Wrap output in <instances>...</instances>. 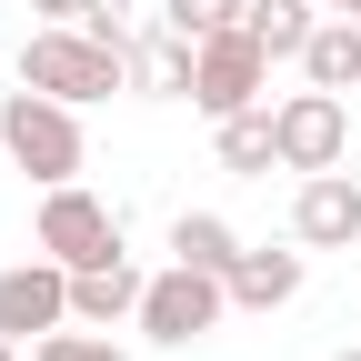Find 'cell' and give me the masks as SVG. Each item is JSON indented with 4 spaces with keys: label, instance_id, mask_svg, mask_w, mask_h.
<instances>
[{
    "label": "cell",
    "instance_id": "cell-1",
    "mask_svg": "<svg viewBox=\"0 0 361 361\" xmlns=\"http://www.w3.org/2000/svg\"><path fill=\"white\" fill-rule=\"evenodd\" d=\"M20 80L51 90V101H111L130 90V30H101V20H40L20 40Z\"/></svg>",
    "mask_w": 361,
    "mask_h": 361
},
{
    "label": "cell",
    "instance_id": "cell-2",
    "mask_svg": "<svg viewBox=\"0 0 361 361\" xmlns=\"http://www.w3.org/2000/svg\"><path fill=\"white\" fill-rule=\"evenodd\" d=\"M0 151H11V171H30L40 191H61V180H80L90 141H80V101H51V90H0Z\"/></svg>",
    "mask_w": 361,
    "mask_h": 361
},
{
    "label": "cell",
    "instance_id": "cell-3",
    "mask_svg": "<svg viewBox=\"0 0 361 361\" xmlns=\"http://www.w3.org/2000/svg\"><path fill=\"white\" fill-rule=\"evenodd\" d=\"M221 311H231V281L201 271V261H171V271H151V291H141V331L180 351V341L221 331Z\"/></svg>",
    "mask_w": 361,
    "mask_h": 361
},
{
    "label": "cell",
    "instance_id": "cell-4",
    "mask_svg": "<svg viewBox=\"0 0 361 361\" xmlns=\"http://www.w3.org/2000/svg\"><path fill=\"white\" fill-rule=\"evenodd\" d=\"M30 251H51V261H111L121 251V211L101 191H80V180H61V191H40V221H30Z\"/></svg>",
    "mask_w": 361,
    "mask_h": 361
},
{
    "label": "cell",
    "instance_id": "cell-5",
    "mask_svg": "<svg viewBox=\"0 0 361 361\" xmlns=\"http://www.w3.org/2000/svg\"><path fill=\"white\" fill-rule=\"evenodd\" d=\"M271 101V51L231 20V30H211L201 40V80H191V111H211V121H231V111H261Z\"/></svg>",
    "mask_w": 361,
    "mask_h": 361
},
{
    "label": "cell",
    "instance_id": "cell-6",
    "mask_svg": "<svg viewBox=\"0 0 361 361\" xmlns=\"http://www.w3.org/2000/svg\"><path fill=\"white\" fill-rule=\"evenodd\" d=\"M271 130H281V171H341V151H351V101L301 80L291 101H271Z\"/></svg>",
    "mask_w": 361,
    "mask_h": 361
},
{
    "label": "cell",
    "instance_id": "cell-7",
    "mask_svg": "<svg viewBox=\"0 0 361 361\" xmlns=\"http://www.w3.org/2000/svg\"><path fill=\"white\" fill-rule=\"evenodd\" d=\"M71 322V261H11L0 271V331L11 341H40V331H61Z\"/></svg>",
    "mask_w": 361,
    "mask_h": 361
},
{
    "label": "cell",
    "instance_id": "cell-8",
    "mask_svg": "<svg viewBox=\"0 0 361 361\" xmlns=\"http://www.w3.org/2000/svg\"><path fill=\"white\" fill-rule=\"evenodd\" d=\"M291 241H301V251H351V241H361V180H351V171H301Z\"/></svg>",
    "mask_w": 361,
    "mask_h": 361
},
{
    "label": "cell",
    "instance_id": "cell-9",
    "mask_svg": "<svg viewBox=\"0 0 361 361\" xmlns=\"http://www.w3.org/2000/svg\"><path fill=\"white\" fill-rule=\"evenodd\" d=\"M141 291H151V271H130V251H111V261H80V271H71V322H90V331L141 322Z\"/></svg>",
    "mask_w": 361,
    "mask_h": 361
},
{
    "label": "cell",
    "instance_id": "cell-10",
    "mask_svg": "<svg viewBox=\"0 0 361 361\" xmlns=\"http://www.w3.org/2000/svg\"><path fill=\"white\" fill-rule=\"evenodd\" d=\"M191 80H201V40H180V30H141L130 40V90H151V101H191Z\"/></svg>",
    "mask_w": 361,
    "mask_h": 361
},
{
    "label": "cell",
    "instance_id": "cell-11",
    "mask_svg": "<svg viewBox=\"0 0 361 361\" xmlns=\"http://www.w3.org/2000/svg\"><path fill=\"white\" fill-rule=\"evenodd\" d=\"M301 80L311 90H361V20L351 11H322V30L301 51Z\"/></svg>",
    "mask_w": 361,
    "mask_h": 361
},
{
    "label": "cell",
    "instance_id": "cell-12",
    "mask_svg": "<svg viewBox=\"0 0 361 361\" xmlns=\"http://www.w3.org/2000/svg\"><path fill=\"white\" fill-rule=\"evenodd\" d=\"M301 301V251H241L231 261V311H281Z\"/></svg>",
    "mask_w": 361,
    "mask_h": 361
},
{
    "label": "cell",
    "instance_id": "cell-13",
    "mask_svg": "<svg viewBox=\"0 0 361 361\" xmlns=\"http://www.w3.org/2000/svg\"><path fill=\"white\" fill-rule=\"evenodd\" d=\"M211 141H221V171H241V180L281 171V130H271V101H261V111H231V121H211Z\"/></svg>",
    "mask_w": 361,
    "mask_h": 361
},
{
    "label": "cell",
    "instance_id": "cell-14",
    "mask_svg": "<svg viewBox=\"0 0 361 361\" xmlns=\"http://www.w3.org/2000/svg\"><path fill=\"white\" fill-rule=\"evenodd\" d=\"M241 30L261 40L271 61H301V51H311V30H322V0H251Z\"/></svg>",
    "mask_w": 361,
    "mask_h": 361
},
{
    "label": "cell",
    "instance_id": "cell-15",
    "mask_svg": "<svg viewBox=\"0 0 361 361\" xmlns=\"http://www.w3.org/2000/svg\"><path fill=\"white\" fill-rule=\"evenodd\" d=\"M241 251H251V241H241L221 211H180V221H171V261H201V271H221V281H231Z\"/></svg>",
    "mask_w": 361,
    "mask_h": 361
},
{
    "label": "cell",
    "instance_id": "cell-16",
    "mask_svg": "<svg viewBox=\"0 0 361 361\" xmlns=\"http://www.w3.org/2000/svg\"><path fill=\"white\" fill-rule=\"evenodd\" d=\"M241 11H251V0H161L151 20H161V30H180V40H211V30H231Z\"/></svg>",
    "mask_w": 361,
    "mask_h": 361
},
{
    "label": "cell",
    "instance_id": "cell-17",
    "mask_svg": "<svg viewBox=\"0 0 361 361\" xmlns=\"http://www.w3.org/2000/svg\"><path fill=\"white\" fill-rule=\"evenodd\" d=\"M30 361H121V351H111V331L61 322V331H40V341H30Z\"/></svg>",
    "mask_w": 361,
    "mask_h": 361
},
{
    "label": "cell",
    "instance_id": "cell-18",
    "mask_svg": "<svg viewBox=\"0 0 361 361\" xmlns=\"http://www.w3.org/2000/svg\"><path fill=\"white\" fill-rule=\"evenodd\" d=\"M30 11H40V20H101L111 0H30Z\"/></svg>",
    "mask_w": 361,
    "mask_h": 361
},
{
    "label": "cell",
    "instance_id": "cell-19",
    "mask_svg": "<svg viewBox=\"0 0 361 361\" xmlns=\"http://www.w3.org/2000/svg\"><path fill=\"white\" fill-rule=\"evenodd\" d=\"M0 361H20V341H11V331H0Z\"/></svg>",
    "mask_w": 361,
    "mask_h": 361
},
{
    "label": "cell",
    "instance_id": "cell-20",
    "mask_svg": "<svg viewBox=\"0 0 361 361\" xmlns=\"http://www.w3.org/2000/svg\"><path fill=\"white\" fill-rule=\"evenodd\" d=\"M331 361H361V341H341V351H331Z\"/></svg>",
    "mask_w": 361,
    "mask_h": 361
},
{
    "label": "cell",
    "instance_id": "cell-21",
    "mask_svg": "<svg viewBox=\"0 0 361 361\" xmlns=\"http://www.w3.org/2000/svg\"><path fill=\"white\" fill-rule=\"evenodd\" d=\"M322 11H351V0H322Z\"/></svg>",
    "mask_w": 361,
    "mask_h": 361
},
{
    "label": "cell",
    "instance_id": "cell-22",
    "mask_svg": "<svg viewBox=\"0 0 361 361\" xmlns=\"http://www.w3.org/2000/svg\"><path fill=\"white\" fill-rule=\"evenodd\" d=\"M351 20H361V0H351Z\"/></svg>",
    "mask_w": 361,
    "mask_h": 361
}]
</instances>
